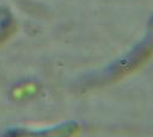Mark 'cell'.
Masks as SVG:
<instances>
[{
    "label": "cell",
    "mask_w": 153,
    "mask_h": 137,
    "mask_svg": "<svg viewBox=\"0 0 153 137\" xmlns=\"http://www.w3.org/2000/svg\"><path fill=\"white\" fill-rule=\"evenodd\" d=\"M152 51H153V37L145 39L142 43L135 46L129 54L114 62L106 69V77L112 79L116 75H121L124 71L134 68L135 66L140 64V62H142Z\"/></svg>",
    "instance_id": "6da1fadb"
}]
</instances>
